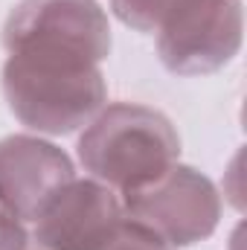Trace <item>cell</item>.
<instances>
[{
	"mask_svg": "<svg viewBox=\"0 0 247 250\" xmlns=\"http://www.w3.org/2000/svg\"><path fill=\"white\" fill-rule=\"evenodd\" d=\"M9 111L38 134H73L108 102L99 64L70 53L21 50L9 53L0 73Z\"/></svg>",
	"mask_w": 247,
	"mask_h": 250,
	"instance_id": "obj_1",
	"label": "cell"
},
{
	"mask_svg": "<svg viewBox=\"0 0 247 250\" xmlns=\"http://www.w3.org/2000/svg\"><path fill=\"white\" fill-rule=\"evenodd\" d=\"M26 245H29V236L23 224L0 209V250H26Z\"/></svg>",
	"mask_w": 247,
	"mask_h": 250,
	"instance_id": "obj_10",
	"label": "cell"
},
{
	"mask_svg": "<svg viewBox=\"0 0 247 250\" xmlns=\"http://www.w3.org/2000/svg\"><path fill=\"white\" fill-rule=\"evenodd\" d=\"M123 212V201L99 181H70L32 221L35 242L44 250H82L111 218Z\"/></svg>",
	"mask_w": 247,
	"mask_h": 250,
	"instance_id": "obj_7",
	"label": "cell"
},
{
	"mask_svg": "<svg viewBox=\"0 0 247 250\" xmlns=\"http://www.w3.org/2000/svg\"><path fill=\"white\" fill-rule=\"evenodd\" d=\"M6 53L50 50L102 64L111 56V23L96 0H21L3 23Z\"/></svg>",
	"mask_w": 247,
	"mask_h": 250,
	"instance_id": "obj_5",
	"label": "cell"
},
{
	"mask_svg": "<svg viewBox=\"0 0 247 250\" xmlns=\"http://www.w3.org/2000/svg\"><path fill=\"white\" fill-rule=\"evenodd\" d=\"M181 0H111V12L137 32H157L163 18Z\"/></svg>",
	"mask_w": 247,
	"mask_h": 250,
	"instance_id": "obj_9",
	"label": "cell"
},
{
	"mask_svg": "<svg viewBox=\"0 0 247 250\" xmlns=\"http://www.w3.org/2000/svg\"><path fill=\"white\" fill-rule=\"evenodd\" d=\"M123 209L172 248H189L215 233L221 221V195L198 169L172 163L151 184L123 195Z\"/></svg>",
	"mask_w": 247,
	"mask_h": 250,
	"instance_id": "obj_4",
	"label": "cell"
},
{
	"mask_svg": "<svg viewBox=\"0 0 247 250\" xmlns=\"http://www.w3.org/2000/svg\"><path fill=\"white\" fill-rule=\"evenodd\" d=\"M70 181L76 169L59 146L32 134L0 140V209L21 224L35 221Z\"/></svg>",
	"mask_w": 247,
	"mask_h": 250,
	"instance_id": "obj_6",
	"label": "cell"
},
{
	"mask_svg": "<svg viewBox=\"0 0 247 250\" xmlns=\"http://www.w3.org/2000/svg\"><path fill=\"white\" fill-rule=\"evenodd\" d=\"M82 250H175L166 239H160L151 227L131 218L128 212H120L111 218Z\"/></svg>",
	"mask_w": 247,
	"mask_h": 250,
	"instance_id": "obj_8",
	"label": "cell"
},
{
	"mask_svg": "<svg viewBox=\"0 0 247 250\" xmlns=\"http://www.w3.org/2000/svg\"><path fill=\"white\" fill-rule=\"evenodd\" d=\"M242 38V0H181L157 26V56L178 76H206L239 56Z\"/></svg>",
	"mask_w": 247,
	"mask_h": 250,
	"instance_id": "obj_3",
	"label": "cell"
},
{
	"mask_svg": "<svg viewBox=\"0 0 247 250\" xmlns=\"http://www.w3.org/2000/svg\"><path fill=\"white\" fill-rule=\"evenodd\" d=\"M76 148L79 163L93 181L117 195H128L178 163L181 137L160 111L114 102L87 123Z\"/></svg>",
	"mask_w": 247,
	"mask_h": 250,
	"instance_id": "obj_2",
	"label": "cell"
}]
</instances>
